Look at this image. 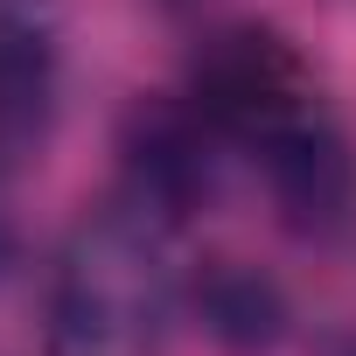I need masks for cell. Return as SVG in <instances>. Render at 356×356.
<instances>
[{
    "instance_id": "cell-1",
    "label": "cell",
    "mask_w": 356,
    "mask_h": 356,
    "mask_svg": "<svg viewBox=\"0 0 356 356\" xmlns=\"http://www.w3.org/2000/svg\"><path fill=\"white\" fill-rule=\"evenodd\" d=\"M168 231L175 224L126 189L77 217L49 286V356H161L182 300Z\"/></svg>"
},
{
    "instance_id": "cell-2",
    "label": "cell",
    "mask_w": 356,
    "mask_h": 356,
    "mask_svg": "<svg viewBox=\"0 0 356 356\" xmlns=\"http://www.w3.org/2000/svg\"><path fill=\"white\" fill-rule=\"evenodd\" d=\"M182 98L238 147H266L280 140L286 126L314 119L321 112V91H314V70L307 56L266 29V22H231V29H210L189 56V84Z\"/></svg>"
},
{
    "instance_id": "cell-3",
    "label": "cell",
    "mask_w": 356,
    "mask_h": 356,
    "mask_svg": "<svg viewBox=\"0 0 356 356\" xmlns=\"http://www.w3.org/2000/svg\"><path fill=\"white\" fill-rule=\"evenodd\" d=\"M217 147H224V133L189 98H133V112L119 119L126 196L168 224H182L189 210H203L217 196Z\"/></svg>"
},
{
    "instance_id": "cell-4",
    "label": "cell",
    "mask_w": 356,
    "mask_h": 356,
    "mask_svg": "<svg viewBox=\"0 0 356 356\" xmlns=\"http://www.w3.org/2000/svg\"><path fill=\"white\" fill-rule=\"evenodd\" d=\"M252 161L266 168V196H273V210H280V224L293 238L321 245V238H335L349 224V210H356V154H349V140H342V126L328 112L286 126Z\"/></svg>"
},
{
    "instance_id": "cell-5",
    "label": "cell",
    "mask_w": 356,
    "mask_h": 356,
    "mask_svg": "<svg viewBox=\"0 0 356 356\" xmlns=\"http://www.w3.org/2000/svg\"><path fill=\"white\" fill-rule=\"evenodd\" d=\"M56 35L29 0H0V161H29L56 126Z\"/></svg>"
},
{
    "instance_id": "cell-6",
    "label": "cell",
    "mask_w": 356,
    "mask_h": 356,
    "mask_svg": "<svg viewBox=\"0 0 356 356\" xmlns=\"http://www.w3.org/2000/svg\"><path fill=\"white\" fill-rule=\"evenodd\" d=\"M189 307L224 349H273L293 321L280 280L245 266V259H203L196 280H189Z\"/></svg>"
}]
</instances>
